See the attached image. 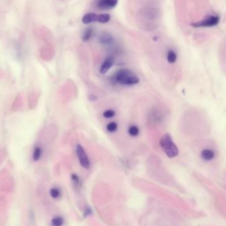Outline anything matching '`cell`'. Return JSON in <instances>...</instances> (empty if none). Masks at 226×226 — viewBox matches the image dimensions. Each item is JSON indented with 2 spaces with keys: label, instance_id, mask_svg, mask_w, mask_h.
I'll list each match as a JSON object with an SVG mask.
<instances>
[{
  "label": "cell",
  "instance_id": "cell-5",
  "mask_svg": "<svg viewBox=\"0 0 226 226\" xmlns=\"http://www.w3.org/2000/svg\"><path fill=\"white\" fill-rule=\"evenodd\" d=\"M117 3V0H101L98 2L97 6L101 10H111L115 7Z\"/></svg>",
  "mask_w": 226,
  "mask_h": 226
},
{
  "label": "cell",
  "instance_id": "cell-2",
  "mask_svg": "<svg viewBox=\"0 0 226 226\" xmlns=\"http://www.w3.org/2000/svg\"><path fill=\"white\" fill-rule=\"evenodd\" d=\"M115 80L117 82L123 85H135L139 82V78L127 69L118 71L115 75Z\"/></svg>",
  "mask_w": 226,
  "mask_h": 226
},
{
  "label": "cell",
  "instance_id": "cell-17",
  "mask_svg": "<svg viewBox=\"0 0 226 226\" xmlns=\"http://www.w3.org/2000/svg\"><path fill=\"white\" fill-rule=\"evenodd\" d=\"M117 129V124L115 122H111L107 126V129L109 132H114Z\"/></svg>",
  "mask_w": 226,
  "mask_h": 226
},
{
  "label": "cell",
  "instance_id": "cell-4",
  "mask_svg": "<svg viewBox=\"0 0 226 226\" xmlns=\"http://www.w3.org/2000/svg\"><path fill=\"white\" fill-rule=\"evenodd\" d=\"M76 154H77L81 166L86 169H89L90 166V162L88 159V157L86 153L85 152L84 148L79 144L76 146Z\"/></svg>",
  "mask_w": 226,
  "mask_h": 226
},
{
  "label": "cell",
  "instance_id": "cell-6",
  "mask_svg": "<svg viewBox=\"0 0 226 226\" xmlns=\"http://www.w3.org/2000/svg\"><path fill=\"white\" fill-rule=\"evenodd\" d=\"M114 65V59L111 57H108L103 62L100 68L101 74H104L110 70L111 68Z\"/></svg>",
  "mask_w": 226,
  "mask_h": 226
},
{
  "label": "cell",
  "instance_id": "cell-12",
  "mask_svg": "<svg viewBox=\"0 0 226 226\" xmlns=\"http://www.w3.org/2000/svg\"><path fill=\"white\" fill-rule=\"evenodd\" d=\"M177 55L173 51H169L167 55V61L169 63H174L177 61Z\"/></svg>",
  "mask_w": 226,
  "mask_h": 226
},
{
  "label": "cell",
  "instance_id": "cell-14",
  "mask_svg": "<svg viewBox=\"0 0 226 226\" xmlns=\"http://www.w3.org/2000/svg\"><path fill=\"white\" fill-rule=\"evenodd\" d=\"M114 41V39L109 35H104L101 37V42L103 44H110Z\"/></svg>",
  "mask_w": 226,
  "mask_h": 226
},
{
  "label": "cell",
  "instance_id": "cell-3",
  "mask_svg": "<svg viewBox=\"0 0 226 226\" xmlns=\"http://www.w3.org/2000/svg\"><path fill=\"white\" fill-rule=\"evenodd\" d=\"M220 21V17L218 16L211 15L206 19H203L200 21H198L196 23H194L192 24V26L194 27H213L218 24Z\"/></svg>",
  "mask_w": 226,
  "mask_h": 226
},
{
  "label": "cell",
  "instance_id": "cell-19",
  "mask_svg": "<svg viewBox=\"0 0 226 226\" xmlns=\"http://www.w3.org/2000/svg\"><path fill=\"white\" fill-rule=\"evenodd\" d=\"M71 178L75 185H78L79 184V178L77 175L75 174H72L71 176Z\"/></svg>",
  "mask_w": 226,
  "mask_h": 226
},
{
  "label": "cell",
  "instance_id": "cell-15",
  "mask_svg": "<svg viewBox=\"0 0 226 226\" xmlns=\"http://www.w3.org/2000/svg\"><path fill=\"white\" fill-rule=\"evenodd\" d=\"M92 32L93 31L91 28H88L85 31V32L84 33L82 36V40L84 41H87V40H88L90 38H91Z\"/></svg>",
  "mask_w": 226,
  "mask_h": 226
},
{
  "label": "cell",
  "instance_id": "cell-11",
  "mask_svg": "<svg viewBox=\"0 0 226 226\" xmlns=\"http://www.w3.org/2000/svg\"><path fill=\"white\" fill-rule=\"evenodd\" d=\"M51 224L52 226H62L64 224V220L61 216H56L52 220Z\"/></svg>",
  "mask_w": 226,
  "mask_h": 226
},
{
  "label": "cell",
  "instance_id": "cell-1",
  "mask_svg": "<svg viewBox=\"0 0 226 226\" xmlns=\"http://www.w3.org/2000/svg\"><path fill=\"white\" fill-rule=\"evenodd\" d=\"M160 145L166 155L170 158L177 157L178 154V149L174 143L169 133L165 134L160 140Z\"/></svg>",
  "mask_w": 226,
  "mask_h": 226
},
{
  "label": "cell",
  "instance_id": "cell-13",
  "mask_svg": "<svg viewBox=\"0 0 226 226\" xmlns=\"http://www.w3.org/2000/svg\"><path fill=\"white\" fill-rule=\"evenodd\" d=\"M50 195L54 199H57L61 196L60 190L57 188H52L50 190Z\"/></svg>",
  "mask_w": 226,
  "mask_h": 226
},
{
  "label": "cell",
  "instance_id": "cell-8",
  "mask_svg": "<svg viewBox=\"0 0 226 226\" xmlns=\"http://www.w3.org/2000/svg\"><path fill=\"white\" fill-rule=\"evenodd\" d=\"M201 155L204 159L206 161H210L214 158V153L212 151L209 150V149H205V150L202 152Z\"/></svg>",
  "mask_w": 226,
  "mask_h": 226
},
{
  "label": "cell",
  "instance_id": "cell-9",
  "mask_svg": "<svg viewBox=\"0 0 226 226\" xmlns=\"http://www.w3.org/2000/svg\"><path fill=\"white\" fill-rule=\"evenodd\" d=\"M111 16L108 13H102V14L98 15L97 22L100 23H106L108 21H110Z\"/></svg>",
  "mask_w": 226,
  "mask_h": 226
},
{
  "label": "cell",
  "instance_id": "cell-7",
  "mask_svg": "<svg viewBox=\"0 0 226 226\" xmlns=\"http://www.w3.org/2000/svg\"><path fill=\"white\" fill-rule=\"evenodd\" d=\"M97 19L98 14L95 13H88L83 16L82 21L84 24H89L91 23L97 22Z\"/></svg>",
  "mask_w": 226,
  "mask_h": 226
},
{
  "label": "cell",
  "instance_id": "cell-18",
  "mask_svg": "<svg viewBox=\"0 0 226 226\" xmlns=\"http://www.w3.org/2000/svg\"><path fill=\"white\" fill-rule=\"evenodd\" d=\"M115 115V111L111 110H106V111H105L104 112H103V116L105 118H107V119L111 118V117H114Z\"/></svg>",
  "mask_w": 226,
  "mask_h": 226
},
{
  "label": "cell",
  "instance_id": "cell-16",
  "mask_svg": "<svg viewBox=\"0 0 226 226\" xmlns=\"http://www.w3.org/2000/svg\"><path fill=\"white\" fill-rule=\"evenodd\" d=\"M128 132H129V135H132V136H137L139 133V130L137 126L132 125L129 128Z\"/></svg>",
  "mask_w": 226,
  "mask_h": 226
},
{
  "label": "cell",
  "instance_id": "cell-10",
  "mask_svg": "<svg viewBox=\"0 0 226 226\" xmlns=\"http://www.w3.org/2000/svg\"><path fill=\"white\" fill-rule=\"evenodd\" d=\"M42 155V149L39 147H36L33 153V160L34 161H38Z\"/></svg>",
  "mask_w": 226,
  "mask_h": 226
}]
</instances>
